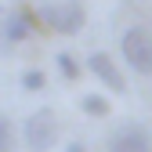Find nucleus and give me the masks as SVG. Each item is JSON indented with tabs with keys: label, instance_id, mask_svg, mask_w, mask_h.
I'll use <instances>...</instances> for the list:
<instances>
[{
	"label": "nucleus",
	"instance_id": "obj_1",
	"mask_svg": "<svg viewBox=\"0 0 152 152\" xmlns=\"http://www.w3.org/2000/svg\"><path fill=\"white\" fill-rule=\"evenodd\" d=\"M40 26H47L51 33H62V36H76L87 22V11L83 4H76V0H65V4H44L40 11Z\"/></svg>",
	"mask_w": 152,
	"mask_h": 152
},
{
	"label": "nucleus",
	"instance_id": "obj_2",
	"mask_svg": "<svg viewBox=\"0 0 152 152\" xmlns=\"http://www.w3.org/2000/svg\"><path fill=\"white\" fill-rule=\"evenodd\" d=\"M120 54H123V62L134 72L152 76V33L145 26H130L120 36Z\"/></svg>",
	"mask_w": 152,
	"mask_h": 152
},
{
	"label": "nucleus",
	"instance_id": "obj_3",
	"mask_svg": "<svg viewBox=\"0 0 152 152\" xmlns=\"http://www.w3.org/2000/svg\"><path fill=\"white\" fill-rule=\"evenodd\" d=\"M22 138H26L29 152H51L58 145V120H54V112L51 109H36L22 123Z\"/></svg>",
	"mask_w": 152,
	"mask_h": 152
},
{
	"label": "nucleus",
	"instance_id": "obj_4",
	"mask_svg": "<svg viewBox=\"0 0 152 152\" xmlns=\"http://www.w3.org/2000/svg\"><path fill=\"white\" fill-rule=\"evenodd\" d=\"M109 152H152V134L138 123L120 127L109 134Z\"/></svg>",
	"mask_w": 152,
	"mask_h": 152
},
{
	"label": "nucleus",
	"instance_id": "obj_5",
	"mask_svg": "<svg viewBox=\"0 0 152 152\" xmlns=\"http://www.w3.org/2000/svg\"><path fill=\"white\" fill-rule=\"evenodd\" d=\"M87 69H91V76H94V80H98L102 87L116 91V94H123V91H127V80L120 76V65L112 62L105 51H94L91 58H87Z\"/></svg>",
	"mask_w": 152,
	"mask_h": 152
},
{
	"label": "nucleus",
	"instance_id": "obj_6",
	"mask_svg": "<svg viewBox=\"0 0 152 152\" xmlns=\"http://www.w3.org/2000/svg\"><path fill=\"white\" fill-rule=\"evenodd\" d=\"M40 26V15L33 11H11L4 18V26H0V36H4V44H22L33 36V29Z\"/></svg>",
	"mask_w": 152,
	"mask_h": 152
},
{
	"label": "nucleus",
	"instance_id": "obj_7",
	"mask_svg": "<svg viewBox=\"0 0 152 152\" xmlns=\"http://www.w3.org/2000/svg\"><path fill=\"white\" fill-rule=\"evenodd\" d=\"M80 112L102 120V116H109V98H105V94H83V98H80Z\"/></svg>",
	"mask_w": 152,
	"mask_h": 152
},
{
	"label": "nucleus",
	"instance_id": "obj_8",
	"mask_svg": "<svg viewBox=\"0 0 152 152\" xmlns=\"http://www.w3.org/2000/svg\"><path fill=\"white\" fill-rule=\"evenodd\" d=\"M54 62H58V72H62V80H80V62H76L69 51H62Z\"/></svg>",
	"mask_w": 152,
	"mask_h": 152
},
{
	"label": "nucleus",
	"instance_id": "obj_9",
	"mask_svg": "<svg viewBox=\"0 0 152 152\" xmlns=\"http://www.w3.org/2000/svg\"><path fill=\"white\" fill-rule=\"evenodd\" d=\"M22 87H26V91H44V87H47V76H44L40 69H26V72H22Z\"/></svg>",
	"mask_w": 152,
	"mask_h": 152
},
{
	"label": "nucleus",
	"instance_id": "obj_10",
	"mask_svg": "<svg viewBox=\"0 0 152 152\" xmlns=\"http://www.w3.org/2000/svg\"><path fill=\"white\" fill-rule=\"evenodd\" d=\"M15 148V127L7 116H0V152H11Z\"/></svg>",
	"mask_w": 152,
	"mask_h": 152
},
{
	"label": "nucleus",
	"instance_id": "obj_11",
	"mask_svg": "<svg viewBox=\"0 0 152 152\" xmlns=\"http://www.w3.org/2000/svg\"><path fill=\"white\" fill-rule=\"evenodd\" d=\"M65 152H87V148H83L80 141H69V145H65Z\"/></svg>",
	"mask_w": 152,
	"mask_h": 152
}]
</instances>
